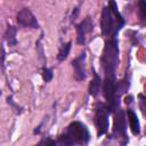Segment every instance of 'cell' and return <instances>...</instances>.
<instances>
[{"label":"cell","mask_w":146,"mask_h":146,"mask_svg":"<svg viewBox=\"0 0 146 146\" xmlns=\"http://www.w3.org/2000/svg\"><path fill=\"white\" fill-rule=\"evenodd\" d=\"M127 124H125V115L122 110H117L114 116V124H113V137L115 138H124L127 141Z\"/></svg>","instance_id":"obj_7"},{"label":"cell","mask_w":146,"mask_h":146,"mask_svg":"<svg viewBox=\"0 0 146 146\" xmlns=\"http://www.w3.org/2000/svg\"><path fill=\"white\" fill-rule=\"evenodd\" d=\"M120 83H117L115 75H105L103 82V91L106 99V106L110 113H114L119 110L120 105Z\"/></svg>","instance_id":"obj_4"},{"label":"cell","mask_w":146,"mask_h":146,"mask_svg":"<svg viewBox=\"0 0 146 146\" xmlns=\"http://www.w3.org/2000/svg\"><path fill=\"white\" fill-rule=\"evenodd\" d=\"M119 42L116 36L110 38V40H107L105 43L100 57V63L105 75H115V68L119 64Z\"/></svg>","instance_id":"obj_3"},{"label":"cell","mask_w":146,"mask_h":146,"mask_svg":"<svg viewBox=\"0 0 146 146\" xmlns=\"http://www.w3.org/2000/svg\"><path fill=\"white\" fill-rule=\"evenodd\" d=\"M92 29H94L92 18L88 16L76 25V42L79 44H83L86 42V35L89 32H91Z\"/></svg>","instance_id":"obj_9"},{"label":"cell","mask_w":146,"mask_h":146,"mask_svg":"<svg viewBox=\"0 0 146 146\" xmlns=\"http://www.w3.org/2000/svg\"><path fill=\"white\" fill-rule=\"evenodd\" d=\"M52 76H54L52 68H48V67L42 68V79L44 82H50L52 80Z\"/></svg>","instance_id":"obj_15"},{"label":"cell","mask_w":146,"mask_h":146,"mask_svg":"<svg viewBox=\"0 0 146 146\" xmlns=\"http://www.w3.org/2000/svg\"><path fill=\"white\" fill-rule=\"evenodd\" d=\"M100 86H102L100 78L96 72H94V79L91 80V82L89 84V95L92 97H96L100 90Z\"/></svg>","instance_id":"obj_11"},{"label":"cell","mask_w":146,"mask_h":146,"mask_svg":"<svg viewBox=\"0 0 146 146\" xmlns=\"http://www.w3.org/2000/svg\"><path fill=\"white\" fill-rule=\"evenodd\" d=\"M124 19L122 15L117 10V6L115 0H108L107 7H105L102 11L100 18V27L104 36H116L117 32L123 27Z\"/></svg>","instance_id":"obj_1"},{"label":"cell","mask_w":146,"mask_h":146,"mask_svg":"<svg viewBox=\"0 0 146 146\" xmlns=\"http://www.w3.org/2000/svg\"><path fill=\"white\" fill-rule=\"evenodd\" d=\"M86 51H82L78 57L72 60V67L74 71V78L76 81H83L87 78L86 73Z\"/></svg>","instance_id":"obj_8"},{"label":"cell","mask_w":146,"mask_h":146,"mask_svg":"<svg viewBox=\"0 0 146 146\" xmlns=\"http://www.w3.org/2000/svg\"><path fill=\"white\" fill-rule=\"evenodd\" d=\"M71 46H72V42H71V41H68V42L62 44V47L59 48L58 55H57L58 62H63V60H65V59L67 58L68 52H70V50H71Z\"/></svg>","instance_id":"obj_13"},{"label":"cell","mask_w":146,"mask_h":146,"mask_svg":"<svg viewBox=\"0 0 146 146\" xmlns=\"http://www.w3.org/2000/svg\"><path fill=\"white\" fill-rule=\"evenodd\" d=\"M16 33H17V30L16 27L9 25L5 32V40L7 41V43L9 46H16L17 43V39H16Z\"/></svg>","instance_id":"obj_12"},{"label":"cell","mask_w":146,"mask_h":146,"mask_svg":"<svg viewBox=\"0 0 146 146\" xmlns=\"http://www.w3.org/2000/svg\"><path fill=\"white\" fill-rule=\"evenodd\" d=\"M127 114H128L129 127H130V130H131L132 135L138 136L140 133V124H139V120L137 117V114L131 108H128L127 110Z\"/></svg>","instance_id":"obj_10"},{"label":"cell","mask_w":146,"mask_h":146,"mask_svg":"<svg viewBox=\"0 0 146 146\" xmlns=\"http://www.w3.org/2000/svg\"><path fill=\"white\" fill-rule=\"evenodd\" d=\"M138 16L140 22L146 25V0L138 1Z\"/></svg>","instance_id":"obj_14"},{"label":"cell","mask_w":146,"mask_h":146,"mask_svg":"<svg viewBox=\"0 0 146 146\" xmlns=\"http://www.w3.org/2000/svg\"><path fill=\"white\" fill-rule=\"evenodd\" d=\"M73 10H74V13H72V17H71L72 21L75 19V17H76V15H78V13H79V9H78V8H74Z\"/></svg>","instance_id":"obj_17"},{"label":"cell","mask_w":146,"mask_h":146,"mask_svg":"<svg viewBox=\"0 0 146 146\" xmlns=\"http://www.w3.org/2000/svg\"><path fill=\"white\" fill-rule=\"evenodd\" d=\"M40 144H56V141L55 140H42V141H40Z\"/></svg>","instance_id":"obj_18"},{"label":"cell","mask_w":146,"mask_h":146,"mask_svg":"<svg viewBox=\"0 0 146 146\" xmlns=\"http://www.w3.org/2000/svg\"><path fill=\"white\" fill-rule=\"evenodd\" d=\"M138 97H139V106H140V110L144 113V115H146V96L139 95Z\"/></svg>","instance_id":"obj_16"},{"label":"cell","mask_w":146,"mask_h":146,"mask_svg":"<svg viewBox=\"0 0 146 146\" xmlns=\"http://www.w3.org/2000/svg\"><path fill=\"white\" fill-rule=\"evenodd\" d=\"M110 111L104 103H98L95 108V125L97 130V136H104L108 130V116Z\"/></svg>","instance_id":"obj_5"},{"label":"cell","mask_w":146,"mask_h":146,"mask_svg":"<svg viewBox=\"0 0 146 146\" xmlns=\"http://www.w3.org/2000/svg\"><path fill=\"white\" fill-rule=\"evenodd\" d=\"M90 140V133L87 125L80 121H73L66 128V131L58 137V143L64 145H87Z\"/></svg>","instance_id":"obj_2"},{"label":"cell","mask_w":146,"mask_h":146,"mask_svg":"<svg viewBox=\"0 0 146 146\" xmlns=\"http://www.w3.org/2000/svg\"><path fill=\"white\" fill-rule=\"evenodd\" d=\"M17 24L23 27H31V29H39V23L36 17L29 8H23L17 13L16 16Z\"/></svg>","instance_id":"obj_6"}]
</instances>
